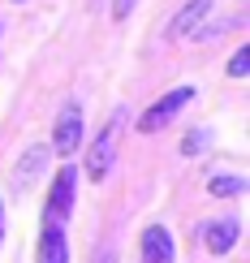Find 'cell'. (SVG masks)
Segmentation results:
<instances>
[{"label":"cell","mask_w":250,"mask_h":263,"mask_svg":"<svg viewBox=\"0 0 250 263\" xmlns=\"http://www.w3.org/2000/svg\"><path fill=\"white\" fill-rule=\"evenodd\" d=\"M0 242H5V203H0Z\"/></svg>","instance_id":"obj_15"},{"label":"cell","mask_w":250,"mask_h":263,"mask_svg":"<svg viewBox=\"0 0 250 263\" xmlns=\"http://www.w3.org/2000/svg\"><path fill=\"white\" fill-rule=\"evenodd\" d=\"M246 73H250V48H237L229 61V78H246Z\"/></svg>","instance_id":"obj_12"},{"label":"cell","mask_w":250,"mask_h":263,"mask_svg":"<svg viewBox=\"0 0 250 263\" xmlns=\"http://www.w3.org/2000/svg\"><path fill=\"white\" fill-rule=\"evenodd\" d=\"M35 263H69V237H65V224H52V220L39 224Z\"/></svg>","instance_id":"obj_6"},{"label":"cell","mask_w":250,"mask_h":263,"mask_svg":"<svg viewBox=\"0 0 250 263\" xmlns=\"http://www.w3.org/2000/svg\"><path fill=\"white\" fill-rule=\"evenodd\" d=\"M78 147H82V104L78 100H69L56 112V129H52V151L56 156H78Z\"/></svg>","instance_id":"obj_3"},{"label":"cell","mask_w":250,"mask_h":263,"mask_svg":"<svg viewBox=\"0 0 250 263\" xmlns=\"http://www.w3.org/2000/svg\"><path fill=\"white\" fill-rule=\"evenodd\" d=\"M237 237H242V220H237V216H220V220H211L203 229V246H207L211 255H229L237 246Z\"/></svg>","instance_id":"obj_7"},{"label":"cell","mask_w":250,"mask_h":263,"mask_svg":"<svg viewBox=\"0 0 250 263\" xmlns=\"http://www.w3.org/2000/svg\"><path fill=\"white\" fill-rule=\"evenodd\" d=\"M190 100H194V86H172L168 95H160V100L138 117V129H143V134H160L164 125H172L181 117V108H186Z\"/></svg>","instance_id":"obj_1"},{"label":"cell","mask_w":250,"mask_h":263,"mask_svg":"<svg viewBox=\"0 0 250 263\" xmlns=\"http://www.w3.org/2000/svg\"><path fill=\"white\" fill-rule=\"evenodd\" d=\"M95 263H117V246H100V255H95Z\"/></svg>","instance_id":"obj_14"},{"label":"cell","mask_w":250,"mask_h":263,"mask_svg":"<svg viewBox=\"0 0 250 263\" xmlns=\"http://www.w3.org/2000/svg\"><path fill=\"white\" fill-rule=\"evenodd\" d=\"M73 194H78V168H61L56 181H52L48 203H43V220L65 224V220L73 216Z\"/></svg>","instance_id":"obj_4"},{"label":"cell","mask_w":250,"mask_h":263,"mask_svg":"<svg viewBox=\"0 0 250 263\" xmlns=\"http://www.w3.org/2000/svg\"><path fill=\"white\" fill-rule=\"evenodd\" d=\"M207 190L216 194V199H237V194H246L250 185H246L242 173H224V177H211L207 181Z\"/></svg>","instance_id":"obj_10"},{"label":"cell","mask_w":250,"mask_h":263,"mask_svg":"<svg viewBox=\"0 0 250 263\" xmlns=\"http://www.w3.org/2000/svg\"><path fill=\"white\" fill-rule=\"evenodd\" d=\"M134 5L138 0H112V22H125L129 13H134Z\"/></svg>","instance_id":"obj_13"},{"label":"cell","mask_w":250,"mask_h":263,"mask_svg":"<svg viewBox=\"0 0 250 263\" xmlns=\"http://www.w3.org/2000/svg\"><path fill=\"white\" fill-rule=\"evenodd\" d=\"M48 151L52 147H43V142H35V147L22 151V160L13 164V194H30V185H35L39 173L48 168Z\"/></svg>","instance_id":"obj_5"},{"label":"cell","mask_w":250,"mask_h":263,"mask_svg":"<svg viewBox=\"0 0 250 263\" xmlns=\"http://www.w3.org/2000/svg\"><path fill=\"white\" fill-rule=\"evenodd\" d=\"M207 142H211V129H190L186 138H181V156H203V151H207Z\"/></svg>","instance_id":"obj_11"},{"label":"cell","mask_w":250,"mask_h":263,"mask_svg":"<svg viewBox=\"0 0 250 263\" xmlns=\"http://www.w3.org/2000/svg\"><path fill=\"white\" fill-rule=\"evenodd\" d=\"M117 134H121V112H112V121H108L100 134H95L91 151H86V177L91 181H104L108 173H112V156H117Z\"/></svg>","instance_id":"obj_2"},{"label":"cell","mask_w":250,"mask_h":263,"mask_svg":"<svg viewBox=\"0 0 250 263\" xmlns=\"http://www.w3.org/2000/svg\"><path fill=\"white\" fill-rule=\"evenodd\" d=\"M17 5H22V0H17Z\"/></svg>","instance_id":"obj_16"},{"label":"cell","mask_w":250,"mask_h":263,"mask_svg":"<svg viewBox=\"0 0 250 263\" xmlns=\"http://www.w3.org/2000/svg\"><path fill=\"white\" fill-rule=\"evenodd\" d=\"M172 259H177L172 233L164 224H147L143 229V263H172Z\"/></svg>","instance_id":"obj_8"},{"label":"cell","mask_w":250,"mask_h":263,"mask_svg":"<svg viewBox=\"0 0 250 263\" xmlns=\"http://www.w3.org/2000/svg\"><path fill=\"white\" fill-rule=\"evenodd\" d=\"M207 13H211V0H190V5L181 9L177 17L168 22V30H164V35H168L172 43H177V39H190V35H194V26H199V22L207 17Z\"/></svg>","instance_id":"obj_9"}]
</instances>
